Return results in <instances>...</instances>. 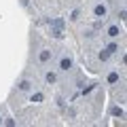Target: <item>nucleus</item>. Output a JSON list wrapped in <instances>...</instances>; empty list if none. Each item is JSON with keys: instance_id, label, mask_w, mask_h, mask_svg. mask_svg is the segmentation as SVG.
Here are the masks:
<instances>
[{"instance_id": "3", "label": "nucleus", "mask_w": 127, "mask_h": 127, "mask_svg": "<svg viewBox=\"0 0 127 127\" xmlns=\"http://www.w3.org/2000/svg\"><path fill=\"white\" fill-rule=\"evenodd\" d=\"M51 59V51H40V55H38V62L40 64H47Z\"/></svg>"}, {"instance_id": "11", "label": "nucleus", "mask_w": 127, "mask_h": 127, "mask_svg": "<svg viewBox=\"0 0 127 127\" xmlns=\"http://www.w3.org/2000/svg\"><path fill=\"white\" fill-rule=\"evenodd\" d=\"M47 83H55V74L53 72H47Z\"/></svg>"}, {"instance_id": "10", "label": "nucleus", "mask_w": 127, "mask_h": 127, "mask_svg": "<svg viewBox=\"0 0 127 127\" xmlns=\"http://www.w3.org/2000/svg\"><path fill=\"white\" fill-rule=\"evenodd\" d=\"M110 112H112L114 117H123V110H121V108H112V110H110Z\"/></svg>"}, {"instance_id": "4", "label": "nucleus", "mask_w": 127, "mask_h": 127, "mask_svg": "<svg viewBox=\"0 0 127 127\" xmlns=\"http://www.w3.org/2000/svg\"><path fill=\"white\" fill-rule=\"evenodd\" d=\"M119 34H121V32H119V26H110V28H108V36H110V38H117Z\"/></svg>"}, {"instance_id": "1", "label": "nucleus", "mask_w": 127, "mask_h": 127, "mask_svg": "<svg viewBox=\"0 0 127 127\" xmlns=\"http://www.w3.org/2000/svg\"><path fill=\"white\" fill-rule=\"evenodd\" d=\"M93 15H95V17H100V19H104V15H106V6H104V4H97V6L93 9Z\"/></svg>"}, {"instance_id": "14", "label": "nucleus", "mask_w": 127, "mask_h": 127, "mask_svg": "<svg viewBox=\"0 0 127 127\" xmlns=\"http://www.w3.org/2000/svg\"><path fill=\"white\" fill-rule=\"evenodd\" d=\"M0 125H2V117H0Z\"/></svg>"}, {"instance_id": "6", "label": "nucleus", "mask_w": 127, "mask_h": 127, "mask_svg": "<svg viewBox=\"0 0 127 127\" xmlns=\"http://www.w3.org/2000/svg\"><path fill=\"white\" fill-rule=\"evenodd\" d=\"M106 51H108V53H110V55H112V53H114V51H119V45H117V42H110V45H108V47H106Z\"/></svg>"}, {"instance_id": "12", "label": "nucleus", "mask_w": 127, "mask_h": 127, "mask_svg": "<svg viewBox=\"0 0 127 127\" xmlns=\"http://www.w3.org/2000/svg\"><path fill=\"white\" fill-rule=\"evenodd\" d=\"M42 100V93H34L32 95V102H40Z\"/></svg>"}, {"instance_id": "5", "label": "nucleus", "mask_w": 127, "mask_h": 127, "mask_svg": "<svg viewBox=\"0 0 127 127\" xmlns=\"http://www.w3.org/2000/svg\"><path fill=\"white\" fill-rule=\"evenodd\" d=\"M108 83H110V85L119 83V72H110V74H108Z\"/></svg>"}, {"instance_id": "9", "label": "nucleus", "mask_w": 127, "mask_h": 127, "mask_svg": "<svg viewBox=\"0 0 127 127\" xmlns=\"http://www.w3.org/2000/svg\"><path fill=\"white\" fill-rule=\"evenodd\" d=\"M108 57H110V53H108V51L104 49V51H102V53H100V59H102V62H106V59H108Z\"/></svg>"}, {"instance_id": "2", "label": "nucleus", "mask_w": 127, "mask_h": 127, "mask_svg": "<svg viewBox=\"0 0 127 127\" xmlns=\"http://www.w3.org/2000/svg\"><path fill=\"white\" fill-rule=\"evenodd\" d=\"M59 68H62V70H70V68H72V59H70V57H64L62 62H59Z\"/></svg>"}, {"instance_id": "8", "label": "nucleus", "mask_w": 127, "mask_h": 127, "mask_svg": "<svg viewBox=\"0 0 127 127\" xmlns=\"http://www.w3.org/2000/svg\"><path fill=\"white\" fill-rule=\"evenodd\" d=\"M51 34H53V38H62V36H64L62 28H53V32H51Z\"/></svg>"}, {"instance_id": "13", "label": "nucleus", "mask_w": 127, "mask_h": 127, "mask_svg": "<svg viewBox=\"0 0 127 127\" xmlns=\"http://www.w3.org/2000/svg\"><path fill=\"white\" fill-rule=\"evenodd\" d=\"M62 26H64L62 19H53V28H62Z\"/></svg>"}, {"instance_id": "7", "label": "nucleus", "mask_w": 127, "mask_h": 127, "mask_svg": "<svg viewBox=\"0 0 127 127\" xmlns=\"http://www.w3.org/2000/svg\"><path fill=\"white\" fill-rule=\"evenodd\" d=\"M30 87H32V83H30V81H21V83H19V89H21V91H28Z\"/></svg>"}]
</instances>
